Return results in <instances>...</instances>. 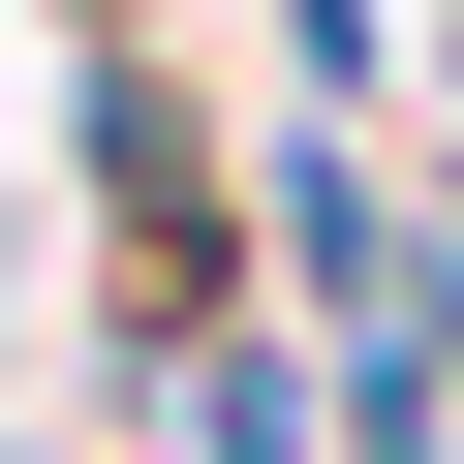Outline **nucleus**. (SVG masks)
Returning a JSON list of instances; mask_svg holds the SVG:
<instances>
[{
	"label": "nucleus",
	"instance_id": "obj_1",
	"mask_svg": "<svg viewBox=\"0 0 464 464\" xmlns=\"http://www.w3.org/2000/svg\"><path fill=\"white\" fill-rule=\"evenodd\" d=\"M0 372H32V217H0Z\"/></svg>",
	"mask_w": 464,
	"mask_h": 464
}]
</instances>
